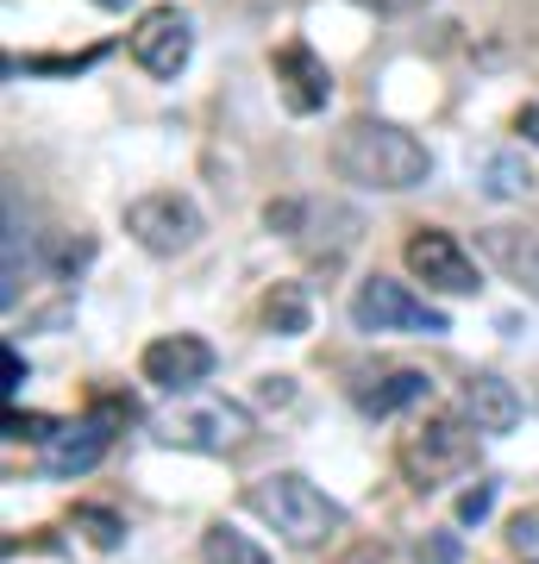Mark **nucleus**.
Listing matches in <instances>:
<instances>
[{
  "mask_svg": "<svg viewBox=\"0 0 539 564\" xmlns=\"http://www.w3.org/2000/svg\"><path fill=\"white\" fill-rule=\"evenodd\" d=\"M333 170H339V182H352V188L408 195V188H420V182L433 176V151H427L414 132H401L396 120L358 113V120L333 139Z\"/></svg>",
  "mask_w": 539,
  "mask_h": 564,
  "instance_id": "f257e3e1",
  "label": "nucleus"
},
{
  "mask_svg": "<svg viewBox=\"0 0 539 564\" xmlns=\"http://www.w3.org/2000/svg\"><path fill=\"white\" fill-rule=\"evenodd\" d=\"M245 508H251V514H258L282 545H295V552H314V545H326L345 527V508L333 502L326 489L308 484L301 470L258 477V484L245 489Z\"/></svg>",
  "mask_w": 539,
  "mask_h": 564,
  "instance_id": "f03ea898",
  "label": "nucleus"
},
{
  "mask_svg": "<svg viewBox=\"0 0 539 564\" xmlns=\"http://www.w3.org/2000/svg\"><path fill=\"white\" fill-rule=\"evenodd\" d=\"M251 408L233 402V395H176V408L158 414V440L182 445V452H207V458H233L245 440H251Z\"/></svg>",
  "mask_w": 539,
  "mask_h": 564,
  "instance_id": "7ed1b4c3",
  "label": "nucleus"
},
{
  "mask_svg": "<svg viewBox=\"0 0 539 564\" xmlns=\"http://www.w3.org/2000/svg\"><path fill=\"white\" fill-rule=\"evenodd\" d=\"M477 426L464 421V414H427L420 426H408L396 445V464L401 477L414 489H440L452 477H464L471 464H477Z\"/></svg>",
  "mask_w": 539,
  "mask_h": 564,
  "instance_id": "20e7f679",
  "label": "nucleus"
},
{
  "mask_svg": "<svg viewBox=\"0 0 539 564\" xmlns=\"http://www.w3.org/2000/svg\"><path fill=\"white\" fill-rule=\"evenodd\" d=\"M352 326H358V333H414V339L452 333V321H445L440 307L427 302V295H414V289L396 282V276H364L358 282V295H352Z\"/></svg>",
  "mask_w": 539,
  "mask_h": 564,
  "instance_id": "39448f33",
  "label": "nucleus"
},
{
  "mask_svg": "<svg viewBox=\"0 0 539 564\" xmlns=\"http://www.w3.org/2000/svg\"><path fill=\"white\" fill-rule=\"evenodd\" d=\"M126 232L132 245H144L151 258H182V251H195L207 220H201V207L176 188H151L139 202H126Z\"/></svg>",
  "mask_w": 539,
  "mask_h": 564,
  "instance_id": "423d86ee",
  "label": "nucleus"
},
{
  "mask_svg": "<svg viewBox=\"0 0 539 564\" xmlns=\"http://www.w3.org/2000/svg\"><path fill=\"white\" fill-rule=\"evenodd\" d=\"M401 258L414 270V282H427L433 295H477L483 276H477V258L464 251L459 232H445V226H414L408 245H401Z\"/></svg>",
  "mask_w": 539,
  "mask_h": 564,
  "instance_id": "0eeeda50",
  "label": "nucleus"
},
{
  "mask_svg": "<svg viewBox=\"0 0 539 564\" xmlns=\"http://www.w3.org/2000/svg\"><path fill=\"white\" fill-rule=\"evenodd\" d=\"M188 57H195V20L182 7H151V13H139V25H132V63H139L144 76L176 82L188 69Z\"/></svg>",
  "mask_w": 539,
  "mask_h": 564,
  "instance_id": "6e6552de",
  "label": "nucleus"
},
{
  "mask_svg": "<svg viewBox=\"0 0 539 564\" xmlns=\"http://www.w3.org/2000/svg\"><path fill=\"white\" fill-rule=\"evenodd\" d=\"M139 370L144 383L163 389V395H188L195 383L214 377V345L195 339V333H163V339H151L139 351Z\"/></svg>",
  "mask_w": 539,
  "mask_h": 564,
  "instance_id": "1a4fd4ad",
  "label": "nucleus"
},
{
  "mask_svg": "<svg viewBox=\"0 0 539 564\" xmlns=\"http://www.w3.org/2000/svg\"><path fill=\"white\" fill-rule=\"evenodd\" d=\"M114 414H126V421H132V402H100L88 421H69L57 440L44 445V470H51V477H63V484H69V477H88V470L107 458V445H114V433H107V421H114Z\"/></svg>",
  "mask_w": 539,
  "mask_h": 564,
  "instance_id": "9d476101",
  "label": "nucleus"
},
{
  "mask_svg": "<svg viewBox=\"0 0 539 564\" xmlns=\"http://www.w3.org/2000/svg\"><path fill=\"white\" fill-rule=\"evenodd\" d=\"M270 76H277V101L295 120H308V113H320V107L333 101V69H326V57H320L314 44H301V39H289L270 57Z\"/></svg>",
  "mask_w": 539,
  "mask_h": 564,
  "instance_id": "9b49d317",
  "label": "nucleus"
},
{
  "mask_svg": "<svg viewBox=\"0 0 539 564\" xmlns=\"http://www.w3.org/2000/svg\"><path fill=\"white\" fill-rule=\"evenodd\" d=\"M477 251L496 263L515 289H527V295L539 302V232H533V226H483Z\"/></svg>",
  "mask_w": 539,
  "mask_h": 564,
  "instance_id": "f8f14e48",
  "label": "nucleus"
},
{
  "mask_svg": "<svg viewBox=\"0 0 539 564\" xmlns=\"http://www.w3.org/2000/svg\"><path fill=\"white\" fill-rule=\"evenodd\" d=\"M459 414L477 426L483 440H496V433H515L520 426V395L502 383V377L483 370V377H471V383L459 389Z\"/></svg>",
  "mask_w": 539,
  "mask_h": 564,
  "instance_id": "ddd939ff",
  "label": "nucleus"
},
{
  "mask_svg": "<svg viewBox=\"0 0 539 564\" xmlns=\"http://www.w3.org/2000/svg\"><path fill=\"white\" fill-rule=\"evenodd\" d=\"M420 402H433V377L427 370H382V377L358 383V408L377 414V421H389L401 408H420Z\"/></svg>",
  "mask_w": 539,
  "mask_h": 564,
  "instance_id": "4468645a",
  "label": "nucleus"
},
{
  "mask_svg": "<svg viewBox=\"0 0 539 564\" xmlns=\"http://www.w3.org/2000/svg\"><path fill=\"white\" fill-rule=\"evenodd\" d=\"M539 188V170L527 163V151H489L483 158V195L496 202H527Z\"/></svg>",
  "mask_w": 539,
  "mask_h": 564,
  "instance_id": "2eb2a0df",
  "label": "nucleus"
},
{
  "mask_svg": "<svg viewBox=\"0 0 539 564\" xmlns=\"http://www.w3.org/2000/svg\"><path fill=\"white\" fill-rule=\"evenodd\" d=\"M201 558H207V564H270V552H263L251 533H239V527L214 521L207 533H201Z\"/></svg>",
  "mask_w": 539,
  "mask_h": 564,
  "instance_id": "dca6fc26",
  "label": "nucleus"
},
{
  "mask_svg": "<svg viewBox=\"0 0 539 564\" xmlns=\"http://www.w3.org/2000/svg\"><path fill=\"white\" fill-rule=\"evenodd\" d=\"M263 326L282 333V339H301V333H308V289H301V282H277V289L263 295Z\"/></svg>",
  "mask_w": 539,
  "mask_h": 564,
  "instance_id": "f3484780",
  "label": "nucleus"
},
{
  "mask_svg": "<svg viewBox=\"0 0 539 564\" xmlns=\"http://www.w3.org/2000/svg\"><path fill=\"white\" fill-rule=\"evenodd\" d=\"M69 527H76V533L95 545V552H114V545H120V533H126V521L114 514V508H88V502L69 514Z\"/></svg>",
  "mask_w": 539,
  "mask_h": 564,
  "instance_id": "a211bd4d",
  "label": "nucleus"
},
{
  "mask_svg": "<svg viewBox=\"0 0 539 564\" xmlns=\"http://www.w3.org/2000/svg\"><path fill=\"white\" fill-rule=\"evenodd\" d=\"M57 433H63V426L51 421V414H32V408H20V402L7 408V440H13V445H51Z\"/></svg>",
  "mask_w": 539,
  "mask_h": 564,
  "instance_id": "6ab92c4d",
  "label": "nucleus"
},
{
  "mask_svg": "<svg viewBox=\"0 0 539 564\" xmlns=\"http://www.w3.org/2000/svg\"><path fill=\"white\" fill-rule=\"evenodd\" d=\"M508 545H515L527 564H539V508H520L515 521H508Z\"/></svg>",
  "mask_w": 539,
  "mask_h": 564,
  "instance_id": "aec40b11",
  "label": "nucleus"
},
{
  "mask_svg": "<svg viewBox=\"0 0 539 564\" xmlns=\"http://www.w3.org/2000/svg\"><path fill=\"white\" fill-rule=\"evenodd\" d=\"M489 508H496V484H471V489L459 496V527H477Z\"/></svg>",
  "mask_w": 539,
  "mask_h": 564,
  "instance_id": "412c9836",
  "label": "nucleus"
},
{
  "mask_svg": "<svg viewBox=\"0 0 539 564\" xmlns=\"http://www.w3.org/2000/svg\"><path fill=\"white\" fill-rule=\"evenodd\" d=\"M420 564H459V540L452 533H433V540L420 545Z\"/></svg>",
  "mask_w": 539,
  "mask_h": 564,
  "instance_id": "4be33fe9",
  "label": "nucleus"
},
{
  "mask_svg": "<svg viewBox=\"0 0 539 564\" xmlns=\"http://www.w3.org/2000/svg\"><path fill=\"white\" fill-rule=\"evenodd\" d=\"M25 389V358H20V345H7V395H20Z\"/></svg>",
  "mask_w": 539,
  "mask_h": 564,
  "instance_id": "5701e85b",
  "label": "nucleus"
},
{
  "mask_svg": "<svg viewBox=\"0 0 539 564\" xmlns=\"http://www.w3.org/2000/svg\"><path fill=\"white\" fill-rule=\"evenodd\" d=\"M258 395H263L270 408H282L289 395H295V383H289V377H263V389H258Z\"/></svg>",
  "mask_w": 539,
  "mask_h": 564,
  "instance_id": "b1692460",
  "label": "nucleus"
},
{
  "mask_svg": "<svg viewBox=\"0 0 539 564\" xmlns=\"http://www.w3.org/2000/svg\"><path fill=\"white\" fill-rule=\"evenodd\" d=\"M358 7H377V13H414V7H427V0H358Z\"/></svg>",
  "mask_w": 539,
  "mask_h": 564,
  "instance_id": "393cba45",
  "label": "nucleus"
},
{
  "mask_svg": "<svg viewBox=\"0 0 539 564\" xmlns=\"http://www.w3.org/2000/svg\"><path fill=\"white\" fill-rule=\"evenodd\" d=\"M515 126L527 132V144H539V107H520V113H515Z\"/></svg>",
  "mask_w": 539,
  "mask_h": 564,
  "instance_id": "a878e982",
  "label": "nucleus"
},
{
  "mask_svg": "<svg viewBox=\"0 0 539 564\" xmlns=\"http://www.w3.org/2000/svg\"><path fill=\"white\" fill-rule=\"evenodd\" d=\"M345 564H389V552H382V545H358Z\"/></svg>",
  "mask_w": 539,
  "mask_h": 564,
  "instance_id": "bb28decb",
  "label": "nucleus"
},
{
  "mask_svg": "<svg viewBox=\"0 0 539 564\" xmlns=\"http://www.w3.org/2000/svg\"><path fill=\"white\" fill-rule=\"evenodd\" d=\"M95 7H107V13H120V7H132V0H95Z\"/></svg>",
  "mask_w": 539,
  "mask_h": 564,
  "instance_id": "cd10ccee",
  "label": "nucleus"
}]
</instances>
